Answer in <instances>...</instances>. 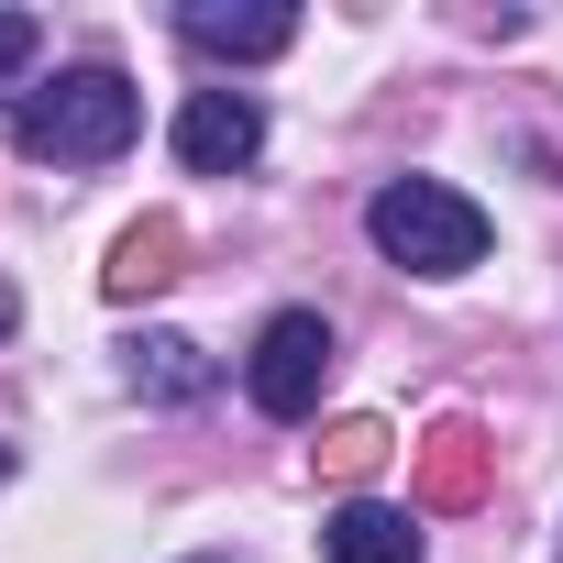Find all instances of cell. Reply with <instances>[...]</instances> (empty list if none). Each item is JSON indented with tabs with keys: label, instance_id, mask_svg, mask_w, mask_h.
Wrapping results in <instances>:
<instances>
[{
	"label": "cell",
	"instance_id": "cell-9",
	"mask_svg": "<svg viewBox=\"0 0 563 563\" xmlns=\"http://www.w3.org/2000/svg\"><path fill=\"white\" fill-rule=\"evenodd\" d=\"M133 387H144V398H199V387H210V354H199L188 332H144V343H133Z\"/></svg>",
	"mask_w": 563,
	"mask_h": 563
},
{
	"label": "cell",
	"instance_id": "cell-7",
	"mask_svg": "<svg viewBox=\"0 0 563 563\" xmlns=\"http://www.w3.org/2000/svg\"><path fill=\"white\" fill-rule=\"evenodd\" d=\"M475 486H486V431L475 420H442L420 442V508H464Z\"/></svg>",
	"mask_w": 563,
	"mask_h": 563
},
{
	"label": "cell",
	"instance_id": "cell-11",
	"mask_svg": "<svg viewBox=\"0 0 563 563\" xmlns=\"http://www.w3.org/2000/svg\"><path fill=\"white\" fill-rule=\"evenodd\" d=\"M34 67V12H0V89Z\"/></svg>",
	"mask_w": 563,
	"mask_h": 563
},
{
	"label": "cell",
	"instance_id": "cell-5",
	"mask_svg": "<svg viewBox=\"0 0 563 563\" xmlns=\"http://www.w3.org/2000/svg\"><path fill=\"white\" fill-rule=\"evenodd\" d=\"M177 34H188L199 56H288V45H299V12H221V0H188Z\"/></svg>",
	"mask_w": 563,
	"mask_h": 563
},
{
	"label": "cell",
	"instance_id": "cell-1",
	"mask_svg": "<svg viewBox=\"0 0 563 563\" xmlns=\"http://www.w3.org/2000/svg\"><path fill=\"white\" fill-rule=\"evenodd\" d=\"M365 232H376V254L409 265V276H475V265H486V210H475L464 188H442V177H387L376 210H365Z\"/></svg>",
	"mask_w": 563,
	"mask_h": 563
},
{
	"label": "cell",
	"instance_id": "cell-2",
	"mask_svg": "<svg viewBox=\"0 0 563 563\" xmlns=\"http://www.w3.org/2000/svg\"><path fill=\"white\" fill-rule=\"evenodd\" d=\"M133 122H144V100H133L122 67H67L56 89L23 100V144H34L45 166H111V155L133 144Z\"/></svg>",
	"mask_w": 563,
	"mask_h": 563
},
{
	"label": "cell",
	"instance_id": "cell-8",
	"mask_svg": "<svg viewBox=\"0 0 563 563\" xmlns=\"http://www.w3.org/2000/svg\"><path fill=\"white\" fill-rule=\"evenodd\" d=\"M166 276H177V221L155 210V221H133V232L111 243V265H100V288H111V299H144V288H166Z\"/></svg>",
	"mask_w": 563,
	"mask_h": 563
},
{
	"label": "cell",
	"instance_id": "cell-12",
	"mask_svg": "<svg viewBox=\"0 0 563 563\" xmlns=\"http://www.w3.org/2000/svg\"><path fill=\"white\" fill-rule=\"evenodd\" d=\"M0 475H12V453H0Z\"/></svg>",
	"mask_w": 563,
	"mask_h": 563
},
{
	"label": "cell",
	"instance_id": "cell-10",
	"mask_svg": "<svg viewBox=\"0 0 563 563\" xmlns=\"http://www.w3.org/2000/svg\"><path fill=\"white\" fill-rule=\"evenodd\" d=\"M321 464H332V475H376V464H387V420H343V431L321 442Z\"/></svg>",
	"mask_w": 563,
	"mask_h": 563
},
{
	"label": "cell",
	"instance_id": "cell-3",
	"mask_svg": "<svg viewBox=\"0 0 563 563\" xmlns=\"http://www.w3.org/2000/svg\"><path fill=\"white\" fill-rule=\"evenodd\" d=\"M321 376H332V321L321 310H276L254 332V354H243V398L265 420H310L321 409Z\"/></svg>",
	"mask_w": 563,
	"mask_h": 563
},
{
	"label": "cell",
	"instance_id": "cell-6",
	"mask_svg": "<svg viewBox=\"0 0 563 563\" xmlns=\"http://www.w3.org/2000/svg\"><path fill=\"white\" fill-rule=\"evenodd\" d=\"M321 552H332V563H420V519H409V508H376V497H354V508H332Z\"/></svg>",
	"mask_w": 563,
	"mask_h": 563
},
{
	"label": "cell",
	"instance_id": "cell-4",
	"mask_svg": "<svg viewBox=\"0 0 563 563\" xmlns=\"http://www.w3.org/2000/svg\"><path fill=\"white\" fill-rule=\"evenodd\" d=\"M254 155H265V111H254L243 89H188V111H177V166L232 177V166H254Z\"/></svg>",
	"mask_w": 563,
	"mask_h": 563
}]
</instances>
